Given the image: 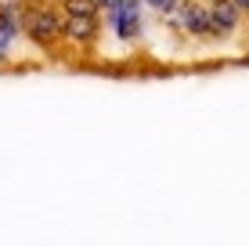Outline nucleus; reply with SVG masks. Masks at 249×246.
Instances as JSON below:
<instances>
[{
  "label": "nucleus",
  "mask_w": 249,
  "mask_h": 246,
  "mask_svg": "<svg viewBox=\"0 0 249 246\" xmlns=\"http://www.w3.org/2000/svg\"><path fill=\"white\" fill-rule=\"evenodd\" d=\"M170 22H174L177 29H184L188 37H206V33H210V7L199 4V0H181L177 11L170 15Z\"/></svg>",
  "instance_id": "obj_3"
},
{
  "label": "nucleus",
  "mask_w": 249,
  "mask_h": 246,
  "mask_svg": "<svg viewBox=\"0 0 249 246\" xmlns=\"http://www.w3.org/2000/svg\"><path fill=\"white\" fill-rule=\"evenodd\" d=\"M7 55H11V40H4V37H0V62H4Z\"/></svg>",
  "instance_id": "obj_8"
},
{
  "label": "nucleus",
  "mask_w": 249,
  "mask_h": 246,
  "mask_svg": "<svg viewBox=\"0 0 249 246\" xmlns=\"http://www.w3.org/2000/svg\"><path fill=\"white\" fill-rule=\"evenodd\" d=\"M101 7H108V0H58V11L72 19H98Z\"/></svg>",
  "instance_id": "obj_6"
},
{
  "label": "nucleus",
  "mask_w": 249,
  "mask_h": 246,
  "mask_svg": "<svg viewBox=\"0 0 249 246\" xmlns=\"http://www.w3.org/2000/svg\"><path fill=\"white\" fill-rule=\"evenodd\" d=\"M22 7V37H29L40 51H51L62 40V11L51 0H18Z\"/></svg>",
  "instance_id": "obj_1"
},
{
  "label": "nucleus",
  "mask_w": 249,
  "mask_h": 246,
  "mask_svg": "<svg viewBox=\"0 0 249 246\" xmlns=\"http://www.w3.org/2000/svg\"><path fill=\"white\" fill-rule=\"evenodd\" d=\"M108 29L123 44H134L141 37V0H108Z\"/></svg>",
  "instance_id": "obj_2"
},
{
  "label": "nucleus",
  "mask_w": 249,
  "mask_h": 246,
  "mask_svg": "<svg viewBox=\"0 0 249 246\" xmlns=\"http://www.w3.org/2000/svg\"><path fill=\"white\" fill-rule=\"evenodd\" d=\"M246 15H249V11H246Z\"/></svg>",
  "instance_id": "obj_10"
},
{
  "label": "nucleus",
  "mask_w": 249,
  "mask_h": 246,
  "mask_svg": "<svg viewBox=\"0 0 249 246\" xmlns=\"http://www.w3.org/2000/svg\"><path fill=\"white\" fill-rule=\"evenodd\" d=\"M144 4H148L152 11H159V15H174L181 0H144Z\"/></svg>",
  "instance_id": "obj_7"
},
{
  "label": "nucleus",
  "mask_w": 249,
  "mask_h": 246,
  "mask_svg": "<svg viewBox=\"0 0 249 246\" xmlns=\"http://www.w3.org/2000/svg\"><path fill=\"white\" fill-rule=\"evenodd\" d=\"M98 33H101L98 19H72V15H62V40H69V44L87 47V44L98 40Z\"/></svg>",
  "instance_id": "obj_5"
},
{
  "label": "nucleus",
  "mask_w": 249,
  "mask_h": 246,
  "mask_svg": "<svg viewBox=\"0 0 249 246\" xmlns=\"http://www.w3.org/2000/svg\"><path fill=\"white\" fill-rule=\"evenodd\" d=\"M210 33L206 37H213V40H224L231 37V33L238 29V22H242V11H238L231 0H210Z\"/></svg>",
  "instance_id": "obj_4"
},
{
  "label": "nucleus",
  "mask_w": 249,
  "mask_h": 246,
  "mask_svg": "<svg viewBox=\"0 0 249 246\" xmlns=\"http://www.w3.org/2000/svg\"><path fill=\"white\" fill-rule=\"evenodd\" d=\"M231 4H235V7H238V11H242V15L249 11V0H231Z\"/></svg>",
  "instance_id": "obj_9"
}]
</instances>
